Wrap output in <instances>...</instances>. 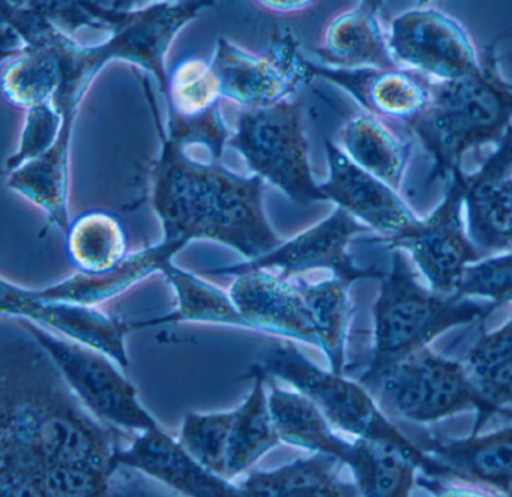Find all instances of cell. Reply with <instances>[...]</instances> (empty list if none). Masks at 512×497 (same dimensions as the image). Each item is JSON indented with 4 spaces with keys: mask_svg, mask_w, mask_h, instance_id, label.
I'll use <instances>...</instances> for the list:
<instances>
[{
    "mask_svg": "<svg viewBox=\"0 0 512 497\" xmlns=\"http://www.w3.org/2000/svg\"><path fill=\"white\" fill-rule=\"evenodd\" d=\"M133 437L80 401L32 335L4 337L0 496H109L116 451Z\"/></svg>",
    "mask_w": 512,
    "mask_h": 497,
    "instance_id": "cell-1",
    "label": "cell"
},
{
    "mask_svg": "<svg viewBox=\"0 0 512 497\" xmlns=\"http://www.w3.org/2000/svg\"><path fill=\"white\" fill-rule=\"evenodd\" d=\"M161 131V125L158 124ZM152 208L163 238L187 247L206 239L238 251L247 260L281 244L263 209L265 181L241 176L218 161L199 163L161 131V154L151 170Z\"/></svg>",
    "mask_w": 512,
    "mask_h": 497,
    "instance_id": "cell-2",
    "label": "cell"
},
{
    "mask_svg": "<svg viewBox=\"0 0 512 497\" xmlns=\"http://www.w3.org/2000/svg\"><path fill=\"white\" fill-rule=\"evenodd\" d=\"M484 67L451 82H431L425 112L407 131L433 158L428 184L463 173L464 158L487 145H499L512 127V86L500 79L499 56L485 47Z\"/></svg>",
    "mask_w": 512,
    "mask_h": 497,
    "instance_id": "cell-3",
    "label": "cell"
},
{
    "mask_svg": "<svg viewBox=\"0 0 512 497\" xmlns=\"http://www.w3.org/2000/svg\"><path fill=\"white\" fill-rule=\"evenodd\" d=\"M496 310L472 298L440 295L419 283L412 260L403 250H391L389 269L380 278L373 305V356L361 377L427 347L455 326L469 325Z\"/></svg>",
    "mask_w": 512,
    "mask_h": 497,
    "instance_id": "cell-4",
    "label": "cell"
},
{
    "mask_svg": "<svg viewBox=\"0 0 512 497\" xmlns=\"http://www.w3.org/2000/svg\"><path fill=\"white\" fill-rule=\"evenodd\" d=\"M253 367L269 379L289 383L295 391L310 398L337 430L394 446L418 469L434 478L455 479L448 466L425 454L392 424L376 397L362 383L353 382L344 374L323 370L292 340L269 344Z\"/></svg>",
    "mask_w": 512,
    "mask_h": 497,
    "instance_id": "cell-5",
    "label": "cell"
},
{
    "mask_svg": "<svg viewBox=\"0 0 512 497\" xmlns=\"http://www.w3.org/2000/svg\"><path fill=\"white\" fill-rule=\"evenodd\" d=\"M361 383L385 412L406 421L430 424L457 413L476 410L479 433L491 415L500 412L482 398L463 361L443 358L430 349L416 350Z\"/></svg>",
    "mask_w": 512,
    "mask_h": 497,
    "instance_id": "cell-6",
    "label": "cell"
},
{
    "mask_svg": "<svg viewBox=\"0 0 512 497\" xmlns=\"http://www.w3.org/2000/svg\"><path fill=\"white\" fill-rule=\"evenodd\" d=\"M229 146L244 157L254 175L298 205L328 202L311 172L304 101L299 98L242 110Z\"/></svg>",
    "mask_w": 512,
    "mask_h": 497,
    "instance_id": "cell-7",
    "label": "cell"
},
{
    "mask_svg": "<svg viewBox=\"0 0 512 497\" xmlns=\"http://www.w3.org/2000/svg\"><path fill=\"white\" fill-rule=\"evenodd\" d=\"M17 320L49 353L74 394L98 419L131 434L161 427L140 403L136 386L118 370L110 356L65 340L37 323Z\"/></svg>",
    "mask_w": 512,
    "mask_h": 497,
    "instance_id": "cell-8",
    "label": "cell"
},
{
    "mask_svg": "<svg viewBox=\"0 0 512 497\" xmlns=\"http://www.w3.org/2000/svg\"><path fill=\"white\" fill-rule=\"evenodd\" d=\"M221 80L223 97L244 109H257L293 97L316 77L289 31H277L263 56L251 55L226 38L218 40L212 59Z\"/></svg>",
    "mask_w": 512,
    "mask_h": 497,
    "instance_id": "cell-9",
    "label": "cell"
},
{
    "mask_svg": "<svg viewBox=\"0 0 512 497\" xmlns=\"http://www.w3.org/2000/svg\"><path fill=\"white\" fill-rule=\"evenodd\" d=\"M464 175L446 181L445 196L436 209L388 247L403 250L440 295H454L467 266L484 259L464 224Z\"/></svg>",
    "mask_w": 512,
    "mask_h": 497,
    "instance_id": "cell-10",
    "label": "cell"
},
{
    "mask_svg": "<svg viewBox=\"0 0 512 497\" xmlns=\"http://www.w3.org/2000/svg\"><path fill=\"white\" fill-rule=\"evenodd\" d=\"M386 34L395 61L431 82H451L484 67V56L476 52L469 32L443 11H404L391 20Z\"/></svg>",
    "mask_w": 512,
    "mask_h": 497,
    "instance_id": "cell-11",
    "label": "cell"
},
{
    "mask_svg": "<svg viewBox=\"0 0 512 497\" xmlns=\"http://www.w3.org/2000/svg\"><path fill=\"white\" fill-rule=\"evenodd\" d=\"M371 232L368 226L353 217L346 209H334L325 220L304 230L289 241L281 242L277 248L256 260H247L226 268L209 269L206 274L235 275L244 269H269L284 277H299L304 272L325 269L332 277L353 284L359 280H380L383 269L361 268L353 262L349 245L355 236Z\"/></svg>",
    "mask_w": 512,
    "mask_h": 497,
    "instance_id": "cell-12",
    "label": "cell"
},
{
    "mask_svg": "<svg viewBox=\"0 0 512 497\" xmlns=\"http://www.w3.org/2000/svg\"><path fill=\"white\" fill-rule=\"evenodd\" d=\"M325 151L329 176L320 188L326 199L376 232L386 247L419 223L421 218L404 202L400 191L353 163L331 140H326Z\"/></svg>",
    "mask_w": 512,
    "mask_h": 497,
    "instance_id": "cell-13",
    "label": "cell"
},
{
    "mask_svg": "<svg viewBox=\"0 0 512 497\" xmlns=\"http://www.w3.org/2000/svg\"><path fill=\"white\" fill-rule=\"evenodd\" d=\"M0 310L5 316L29 320L83 346L103 352L122 368L130 367L125 337L130 322L107 316L97 305L35 298L28 289L2 280Z\"/></svg>",
    "mask_w": 512,
    "mask_h": 497,
    "instance_id": "cell-14",
    "label": "cell"
},
{
    "mask_svg": "<svg viewBox=\"0 0 512 497\" xmlns=\"http://www.w3.org/2000/svg\"><path fill=\"white\" fill-rule=\"evenodd\" d=\"M233 277L230 296L254 331L319 347L313 317L295 278L260 268L244 269Z\"/></svg>",
    "mask_w": 512,
    "mask_h": 497,
    "instance_id": "cell-15",
    "label": "cell"
},
{
    "mask_svg": "<svg viewBox=\"0 0 512 497\" xmlns=\"http://www.w3.org/2000/svg\"><path fill=\"white\" fill-rule=\"evenodd\" d=\"M464 208L482 256L512 251V127L481 169L464 175Z\"/></svg>",
    "mask_w": 512,
    "mask_h": 497,
    "instance_id": "cell-16",
    "label": "cell"
},
{
    "mask_svg": "<svg viewBox=\"0 0 512 497\" xmlns=\"http://www.w3.org/2000/svg\"><path fill=\"white\" fill-rule=\"evenodd\" d=\"M115 466L139 470L173 490L193 497H242L239 484L203 467L179 439L163 427L134 434L130 445L115 454Z\"/></svg>",
    "mask_w": 512,
    "mask_h": 497,
    "instance_id": "cell-17",
    "label": "cell"
},
{
    "mask_svg": "<svg viewBox=\"0 0 512 497\" xmlns=\"http://www.w3.org/2000/svg\"><path fill=\"white\" fill-rule=\"evenodd\" d=\"M313 73L346 91L365 113L404 125L421 116L431 101V80L401 65L340 68L313 62Z\"/></svg>",
    "mask_w": 512,
    "mask_h": 497,
    "instance_id": "cell-18",
    "label": "cell"
},
{
    "mask_svg": "<svg viewBox=\"0 0 512 497\" xmlns=\"http://www.w3.org/2000/svg\"><path fill=\"white\" fill-rule=\"evenodd\" d=\"M413 442L448 466L458 481L512 496V425L482 436L472 433L466 439L433 436L425 431Z\"/></svg>",
    "mask_w": 512,
    "mask_h": 497,
    "instance_id": "cell-19",
    "label": "cell"
},
{
    "mask_svg": "<svg viewBox=\"0 0 512 497\" xmlns=\"http://www.w3.org/2000/svg\"><path fill=\"white\" fill-rule=\"evenodd\" d=\"M182 248H185L184 245L163 238L160 244L128 254L127 259L112 271L98 275L77 272L73 277L53 286L28 290L35 298L47 299V301L98 305L122 295L140 281L146 280L149 275L163 271Z\"/></svg>",
    "mask_w": 512,
    "mask_h": 497,
    "instance_id": "cell-20",
    "label": "cell"
},
{
    "mask_svg": "<svg viewBox=\"0 0 512 497\" xmlns=\"http://www.w3.org/2000/svg\"><path fill=\"white\" fill-rule=\"evenodd\" d=\"M340 458L313 452L274 470L251 472L239 487L250 497H353L359 496L355 482L340 478Z\"/></svg>",
    "mask_w": 512,
    "mask_h": 497,
    "instance_id": "cell-21",
    "label": "cell"
},
{
    "mask_svg": "<svg viewBox=\"0 0 512 497\" xmlns=\"http://www.w3.org/2000/svg\"><path fill=\"white\" fill-rule=\"evenodd\" d=\"M268 379L269 406L281 442L310 452L334 455L349 466L353 457V442L335 433L322 410L298 391H287Z\"/></svg>",
    "mask_w": 512,
    "mask_h": 497,
    "instance_id": "cell-22",
    "label": "cell"
},
{
    "mask_svg": "<svg viewBox=\"0 0 512 497\" xmlns=\"http://www.w3.org/2000/svg\"><path fill=\"white\" fill-rule=\"evenodd\" d=\"M319 56L332 67H400L389 47L379 14L362 7L335 17L325 31Z\"/></svg>",
    "mask_w": 512,
    "mask_h": 497,
    "instance_id": "cell-23",
    "label": "cell"
},
{
    "mask_svg": "<svg viewBox=\"0 0 512 497\" xmlns=\"http://www.w3.org/2000/svg\"><path fill=\"white\" fill-rule=\"evenodd\" d=\"M71 139L73 133L62 131L49 151L7 175L8 188L34 203L46 214L47 221L64 233L71 224L68 215Z\"/></svg>",
    "mask_w": 512,
    "mask_h": 497,
    "instance_id": "cell-24",
    "label": "cell"
},
{
    "mask_svg": "<svg viewBox=\"0 0 512 497\" xmlns=\"http://www.w3.org/2000/svg\"><path fill=\"white\" fill-rule=\"evenodd\" d=\"M341 149L353 163L400 191L412 155V142L395 134L370 113L353 116L340 131Z\"/></svg>",
    "mask_w": 512,
    "mask_h": 497,
    "instance_id": "cell-25",
    "label": "cell"
},
{
    "mask_svg": "<svg viewBox=\"0 0 512 497\" xmlns=\"http://www.w3.org/2000/svg\"><path fill=\"white\" fill-rule=\"evenodd\" d=\"M161 274L166 277L175 292V310L172 313L164 314V316L130 322L131 331L184 322L253 329L251 323L242 316L241 311L236 307L230 293L224 292L220 287L208 283L199 275L178 268L173 263L167 265Z\"/></svg>",
    "mask_w": 512,
    "mask_h": 497,
    "instance_id": "cell-26",
    "label": "cell"
},
{
    "mask_svg": "<svg viewBox=\"0 0 512 497\" xmlns=\"http://www.w3.org/2000/svg\"><path fill=\"white\" fill-rule=\"evenodd\" d=\"M242 379H250L251 388L241 406L233 410L235 418L227 455V479L230 481L247 472L281 443L269 406V394H266L265 374L251 365Z\"/></svg>",
    "mask_w": 512,
    "mask_h": 497,
    "instance_id": "cell-27",
    "label": "cell"
},
{
    "mask_svg": "<svg viewBox=\"0 0 512 497\" xmlns=\"http://www.w3.org/2000/svg\"><path fill=\"white\" fill-rule=\"evenodd\" d=\"M67 254L77 272L98 275L112 271L128 257V233L118 215L85 212L70 224Z\"/></svg>",
    "mask_w": 512,
    "mask_h": 497,
    "instance_id": "cell-28",
    "label": "cell"
},
{
    "mask_svg": "<svg viewBox=\"0 0 512 497\" xmlns=\"http://www.w3.org/2000/svg\"><path fill=\"white\" fill-rule=\"evenodd\" d=\"M125 14L107 7L106 0H5L4 25H50L73 37L82 29L112 34Z\"/></svg>",
    "mask_w": 512,
    "mask_h": 497,
    "instance_id": "cell-29",
    "label": "cell"
},
{
    "mask_svg": "<svg viewBox=\"0 0 512 497\" xmlns=\"http://www.w3.org/2000/svg\"><path fill=\"white\" fill-rule=\"evenodd\" d=\"M295 281L313 317L319 347L328 358L329 370L344 374L347 334L352 319L350 283L337 277L319 283H308L298 277Z\"/></svg>",
    "mask_w": 512,
    "mask_h": 497,
    "instance_id": "cell-30",
    "label": "cell"
},
{
    "mask_svg": "<svg viewBox=\"0 0 512 497\" xmlns=\"http://www.w3.org/2000/svg\"><path fill=\"white\" fill-rule=\"evenodd\" d=\"M359 494L367 497L409 496L415 485V463L394 446L356 437L349 463Z\"/></svg>",
    "mask_w": 512,
    "mask_h": 497,
    "instance_id": "cell-31",
    "label": "cell"
},
{
    "mask_svg": "<svg viewBox=\"0 0 512 497\" xmlns=\"http://www.w3.org/2000/svg\"><path fill=\"white\" fill-rule=\"evenodd\" d=\"M223 98L221 80L212 62L188 58L179 62L167 77L169 116L193 118L218 106Z\"/></svg>",
    "mask_w": 512,
    "mask_h": 497,
    "instance_id": "cell-32",
    "label": "cell"
},
{
    "mask_svg": "<svg viewBox=\"0 0 512 497\" xmlns=\"http://www.w3.org/2000/svg\"><path fill=\"white\" fill-rule=\"evenodd\" d=\"M235 413H188L179 442L206 469L227 479V455Z\"/></svg>",
    "mask_w": 512,
    "mask_h": 497,
    "instance_id": "cell-33",
    "label": "cell"
},
{
    "mask_svg": "<svg viewBox=\"0 0 512 497\" xmlns=\"http://www.w3.org/2000/svg\"><path fill=\"white\" fill-rule=\"evenodd\" d=\"M454 295L484 299L496 308L512 302V251L467 266Z\"/></svg>",
    "mask_w": 512,
    "mask_h": 497,
    "instance_id": "cell-34",
    "label": "cell"
},
{
    "mask_svg": "<svg viewBox=\"0 0 512 497\" xmlns=\"http://www.w3.org/2000/svg\"><path fill=\"white\" fill-rule=\"evenodd\" d=\"M64 127V115L52 101L26 110L25 127L20 136L19 148L8 158L5 164V176L49 151L58 142Z\"/></svg>",
    "mask_w": 512,
    "mask_h": 497,
    "instance_id": "cell-35",
    "label": "cell"
},
{
    "mask_svg": "<svg viewBox=\"0 0 512 497\" xmlns=\"http://www.w3.org/2000/svg\"><path fill=\"white\" fill-rule=\"evenodd\" d=\"M167 136L179 145H202L208 148L211 161L220 163L224 148L229 146L230 133L221 115L220 104L208 112L193 118H176L169 116Z\"/></svg>",
    "mask_w": 512,
    "mask_h": 497,
    "instance_id": "cell-36",
    "label": "cell"
},
{
    "mask_svg": "<svg viewBox=\"0 0 512 497\" xmlns=\"http://www.w3.org/2000/svg\"><path fill=\"white\" fill-rule=\"evenodd\" d=\"M506 361H512V319L502 328L482 335L463 362L470 376H476Z\"/></svg>",
    "mask_w": 512,
    "mask_h": 497,
    "instance_id": "cell-37",
    "label": "cell"
},
{
    "mask_svg": "<svg viewBox=\"0 0 512 497\" xmlns=\"http://www.w3.org/2000/svg\"><path fill=\"white\" fill-rule=\"evenodd\" d=\"M260 4L278 13H296L310 8L316 0H259Z\"/></svg>",
    "mask_w": 512,
    "mask_h": 497,
    "instance_id": "cell-38",
    "label": "cell"
},
{
    "mask_svg": "<svg viewBox=\"0 0 512 497\" xmlns=\"http://www.w3.org/2000/svg\"><path fill=\"white\" fill-rule=\"evenodd\" d=\"M154 0H113V10L119 13H128V11L139 10L142 5L151 4ZM157 2H164V0H157Z\"/></svg>",
    "mask_w": 512,
    "mask_h": 497,
    "instance_id": "cell-39",
    "label": "cell"
},
{
    "mask_svg": "<svg viewBox=\"0 0 512 497\" xmlns=\"http://www.w3.org/2000/svg\"><path fill=\"white\" fill-rule=\"evenodd\" d=\"M359 7L371 11V13L380 14L383 7V0H359Z\"/></svg>",
    "mask_w": 512,
    "mask_h": 497,
    "instance_id": "cell-40",
    "label": "cell"
},
{
    "mask_svg": "<svg viewBox=\"0 0 512 497\" xmlns=\"http://www.w3.org/2000/svg\"><path fill=\"white\" fill-rule=\"evenodd\" d=\"M511 35H512V29H508V31L502 32V34L497 35V37L494 38V40L491 41V43L500 44V43H502L503 40H506V38L511 37ZM502 59H506V61L511 62V64H512V53H509V55L502 56V58H500V56H499V64H500V61H502Z\"/></svg>",
    "mask_w": 512,
    "mask_h": 497,
    "instance_id": "cell-41",
    "label": "cell"
},
{
    "mask_svg": "<svg viewBox=\"0 0 512 497\" xmlns=\"http://www.w3.org/2000/svg\"><path fill=\"white\" fill-rule=\"evenodd\" d=\"M433 0H416V4H418V7H428V5L431 4Z\"/></svg>",
    "mask_w": 512,
    "mask_h": 497,
    "instance_id": "cell-42",
    "label": "cell"
}]
</instances>
